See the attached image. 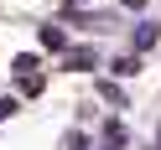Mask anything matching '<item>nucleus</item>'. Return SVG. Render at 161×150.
Returning a JSON list of instances; mask_svg holds the SVG:
<instances>
[{
	"label": "nucleus",
	"instance_id": "7ed1b4c3",
	"mask_svg": "<svg viewBox=\"0 0 161 150\" xmlns=\"http://www.w3.org/2000/svg\"><path fill=\"white\" fill-rule=\"evenodd\" d=\"M146 47H156V26H140L135 31V52H146Z\"/></svg>",
	"mask_w": 161,
	"mask_h": 150
},
{
	"label": "nucleus",
	"instance_id": "20e7f679",
	"mask_svg": "<svg viewBox=\"0 0 161 150\" xmlns=\"http://www.w3.org/2000/svg\"><path fill=\"white\" fill-rule=\"evenodd\" d=\"M16 109H21V104H16V98H0V119H11Z\"/></svg>",
	"mask_w": 161,
	"mask_h": 150
},
{
	"label": "nucleus",
	"instance_id": "f257e3e1",
	"mask_svg": "<svg viewBox=\"0 0 161 150\" xmlns=\"http://www.w3.org/2000/svg\"><path fill=\"white\" fill-rule=\"evenodd\" d=\"M42 47H52V52H63V47H68V36L57 31V26H42Z\"/></svg>",
	"mask_w": 161,
	"mask_h": 150
},
{
	"label": "nucleus",
	"instance_id": "f03ea898",
	"mask_svg": "<svg viewBox=\"0 0 161 150\" xmlns=\"http://www.w3.org/2000/svg\"><path fill=\"white\" fill-rule=\"evenodd\" d=\"M68 67H73V73H88V67H99V57H94V52H73Z\"/></svg>",
	"mask_w": 161,
	"mask_h": 150
},
{
	"label": "nucleus",
	"instance_id": "39448f33",
	"mask_svg": "<svg viewBox=\"0 0 161 150\" xmlns=\"http://www.w3.org/2000/svg\"><path fill=\"white\" fill-rule=\"evenodd\" d=\"M125 5H135V11H140V5H146V0H125Z\"/></svg>",
	"mask_w": 161,
	"mask_h": 150
}]
</instances>
